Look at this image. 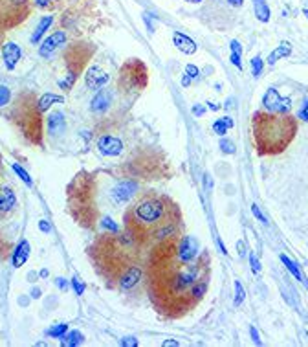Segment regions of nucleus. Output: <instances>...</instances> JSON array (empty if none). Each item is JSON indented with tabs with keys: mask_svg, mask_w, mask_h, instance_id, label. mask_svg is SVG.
I'll list each match as a JSON object with an SVG mask.
<instances>
[{
	"mask_svg": "<svg viewBox=\"0 0 308 347\" xmlns=\"http://www.w3.org/2000/svg\"><path fill=\"white\" fill-rule=\"evenodd\" d=\"M207 278L200 261L184 263L176 256V239L158 242L150 263V298L160 310H185L195 302L193 287Z\"/></svg>",
	"mask_w": 308,
	"mask_h": 347,
	"instance_id": "nucleus-1",
	"label": "nucleus"
},
{
	"mask_svg": "<svg viewBox=\"0 0 308 347\" xmlns=\"http://www.w3.org/2000/svg\"><path fill=\"white\" fill-rule=\"evenodd\" d=\"M173 204L165 196L147 193L140 196L127 212L128 234L134 235L136 241H156L164 242L169 239H176L178 228L171 220Z\"/></svg>",
	"mask_w": 308,
	"mask_h": 347,
	"instance_id": "nucleus-2",
	"label": "nucleus"
},
{
	"mask_svg": "<svg viewBox=\"0 0 308 347\" xmlns=\"http://www.w3.org/2000/svg\"><path fill=\"white\" fill-rule=\"evenodd\" d=\"M297 130L295 121L288 114L255 112L253 138L261 154H277L285 151Z\"/></svg>",
	"mask_w": 308,
	"mask_h": 347,
	"instance_id": "nucleus-3",
	"label": "nucleus"
},
{
	"mask_svg": "<svg viewBox=\"0 0 308 347\" xmlns=\"http://www.w3.org/2000/svg\"><path fill=\"white\" fill-rule=\"evenodd\" d=\"M134 235L128 234L127 237H116V234H114L101 237L98 244H94L92 254H94V259L98 263V270L105 276L106 280L114 278L118 281L121 272L134 264Z\"/></svg>",
	"mask_w": 308,
	"mask_h": 347,
	"instance_id": "nucleus-4",
	"label": "nucleus"
},
{
	"mask_svg": "<svg viewBox=\"0 0 308 347\" xmlns=\"http://www.w3.org/2000/svg\"><path fill=\"white\" fill-rule=\"evenodd\" d=\"M94 193H96L94 178L86 173H79L68 186L70 212L79 224L86 228H90L94 219L98 217V208L94 206Z\"/></svg>",
	"mask_w": 308,
	"mask_h": 347,
	"instance_id": "nucleus-5",
	"label": "nucleus"
},
{
	"mask_svg": "<svg viewBox=\"0 0 308 347\" xmlns=\"http://www.w3.org/2000/svg\"><path fill=\"white\" fill-rule=\"evenodd\" d=\"M41 108L39 101L31 92L21 94L15 101V107L11 110V118L17 123V127L22 130V134L30 140L31 144H42V120H41Z\"/></svg>",
	"mask_w": 308,
	"mask_h": 347,
	"instance_id": "nucleus-6",
	"label": "nucleus"
},
{
	"mask_svg": "<svg viewBox=\"0 0 308 347\" xmlns=\"http://www.w3.org/2000/svg\"><path fill=\"white\" fill-rule=\"evenodd\" d=\"M94 46L86 44V43H74V44L68 48L64 52V63L68 68V77L59 81V87L62 90H70L74 87L77 76L81 74V70L84 68V65L88 63L92 55H94Z\"/></svg>",
	"mask_w": 308,
	"mask_h": 347,
	"instance_id": "nucleus-7",
	"label": "nucleus"
},
{
	"mask_svg": "<svg viewBox=\"0 0 308 347\" xmlns=\"http://www.w3.org/2000/svg\"><path fill=\"white\" fill-rule=\"evenodd\" d=\"M28 0H0V26L4 30L22 24L30 15Z\"/></svg>",
	"mask_w": 308,
	"mask_h": 347,
	"instance_id": "nucleus-8",
	"label": "nucleus"
},
{
	"mask_svg": "<svg viewBox=\"0 0 308 347\" xmlns=\"http://www.w3.org/2000/svg\"><path fill=\"white\" fill-rule=\"evenodd\" d=\"M121 90H143L147 85V68L140 59H130L121 66Z\"/></svg>",
	"mask_w": 308,
	"mask_h": 347,
	"instance_id": "nucleus-9",
	"label": "nucleus"
},
{
	"mask_svg": "<svg viewBox=\"0 0 308 347\" xmlns=\"http://www.w3.org/2000/svg\"><path fill=\"white\" fill-rule=\"evenodd\" d=\"M263 107L270 114H290L292 101L288 98H281L277 88H268L263 98Z\"/></svg>",
	"mask_w": 308,
	"mask_h": 347,
	"instance_id": "nucleus-10",
	"label": "nucleus"
},
{
	"mask_svg": "<svg viewBox=\"0 0 308 347\" xmlns=\"http://www.w3.org/2000/svg\"><path fill=\"white\" fill-rule=\"evenodd\" d=\"M198 252H200V244L193 235H184L182 239L176 241V256L184 263L195 261L198 257Z\"/></svg>",
	"mask_w": 308,
	"mask_h": 347,
	"instance_id": "nucleus-11",
	"label": "nucleus"
},
{
	"mask_svg": "<svg viewBox=\"0 0 308 347\" xmlns=\"http://www.w3.org/2000/svg\"><path fill=\"white\" fill-rule=\"evenodd\" d=\"M64 43H66V33H64V31H55L50 37H46L44 43L39 46V55H41L42 59H48V57H52V53L55 52L61 44H64Z\"/></svg>",
	"mask_w": 308,
	"mask_h": 347,
	"instance_id": "nucleus-12",
	"label": "nucleus"
},
{
	"mask_svg": "<svg viewBox=\"0 0 308 347\" xmlns=\"http://www.w3.org/2000/svg\"><path fill=\"white\" fill-rule=\"evenodd\" d=\"M140 280H142V268L132 264V266H128L127 270H123L120 274L118 285H120V288H123V290H128V288L136 287V285L140 283Z\"/></svg>",
	"mask_w": 308,
	"mask_h": 347,
	"instance_id": "nucleus-13",
	"label": "nucleus"
},
{
	"mask_svg": "<svg viewBox=\"0 0 308 347\" xmlns=\"http://www.w3.org/2000/svg\"><path fill=\"white\" fill-rule=\"evenodd\" d=\"M99 151L106 156H118L123 151V142L116 136H101L98 142Z\"/></svg>",
	"mask_w": 308,
	"mask_h": 347,
	"instance_id": "nucleus-14",
	"label": "nucleus"
},
{
	"mask_svg": "<svg viewBox=\"0 0 308 347\" xmlns=\"http://www.w3.org/2000/svg\"><path fill=\"white\" fill-rule=\"evenodd\" d=\"M110 76L106 74L103 68L99 66H92L88 72H86V77H84V83L90 90H96V88H101L103 85L108 83Z\"/></svg>",
	"mask_w": 308,
	"mask_h": 347,
	"instance_id": "nucleus-15",
	"label": "nucleus"
},
{
	"mask_svg": "<svg viewBox=\"0 0 308 347\" xmlns=\"http://www.w3.org/2000/svg\"><path fill=\"white\" fill-rule=\"evenodd\" d=\"M2 57H4V65L8 66V70H15L17 63L22 57V50L15 43H4V46H2Z\"/></svg>",
	"mask_w": 308,
	"mask_h": 347,
	"instance_id": "nucleus-16",
	"label": "nucleus"
},
{
	"mask_svg": "<svg viewBox=\"0 0 308 347\" xmlns=\"http://www.w3.org/2000/svg\"><path fill=\"white\" fill-rule=\"evenodd\" d=\"M136 191H138V184L132 180H125L121 182V184H118L116 188H114L112 191V196L116 202H125V200H128L130 196L134 195Z\"/></svg>",
	"mask_w": 308,
	"mask_h": 347,
	"instance_id": "nucleus-17",
	"label": "nucleus"
},
{
	"mask_svg": "<svg viewBox=\"0 0 308 347\" xmlns=\"http://www.w3.org/2000/svg\"><path fill=\"white\" fill-rule=\"evenodd\" d=\"M173 43L174 46H176L180 52L185 53V55H193V53H196V50H198V44H196L195 41L189 37V35H185V33H180V31H174Z\"/></svg>",
	"mask_w": 308,
	"mask_h": 347,
	"instance_id": "nucleus-18",
	"label": "nucleus"
},
{
	"mask_svg": "<svg viewBox=\"0 0 308 347\" xmlns=\"http://www.w3.org/2000/svg\"><path fill=\"white\" fill-rule=\"evenodd\" d=\"M110 99H112L110 92L106 90V88H99V92L94 96V99H92L90 108L94 112H105L106 108L110 107Z\"/></svg>",
	"mask_w": 308,
	"mask_h": 347,
	"instance_id": "nucleus-19",
	"label": "nucleus"
},
{
	"mask_svg": "<svg viewBox=\"0 0 308 347\" xmlns=\"http://www.w3.org/2000/svg\"><path fill=\"white\" fill-rule=\"evenodd\" d=\"M17 204L15 193L9 188H0V215L9 213Z\"/></svg>",
	"mask_w": 308,
	"mask_h": 347,
	"instance_id": "nucleus-20",
	"label": "nucleus"
},
{
	"mask_svg": "<svg viewBox=\"0 0 308 347\" xmlns=\"http://www.w3.org/2000/svg\"><path fill=\"white\" fill-rule=\"evenodd\" d=\"M30 242L22 239V241L17 244L15 252H13V266L19 268V266H22L26 261H28V257H30Z\"/></svg>",
	"mask_w": 308,
	"mask_h": 347,
	"instance_id": "nucleus-21",
	"label": "nucleus"
},
{
	"mask_svg": "<svg viewBox=\"0 0 308 347\" xmlns=\"http://www.w3.org/2000/svg\"><path fill=\"white\" fill-rule=\"evenodd\" d=\"M290 53H292V44L285 41V43H281V44H279L277 48H275V50H273V52L268 55V59H266V61H268V65H270V66H273V65H275L279 59H283V57H288Z\"/></svg>",
	"mask_w": 308,
	"mask_h": 347,
	"instance_id": "nucleus-22",
	"label": "nucleus"
},
{
	"mask_svg": "<svg viewBox=\"0 0 308 347\" xmlns=\"http://www.w3.org/2000/svg\"><path fill=\"white\" fill-rule=\"evenodd\" d=\"M48 125H50V132L61 134V132L64 130V127H66V121H64V118H62L61 112H52L50 118H48Z\"/></svg>",
	"mask_w": 308,
	"mask_h": 347,
	"instance_id": "nucleus-23",
	"label": "nucleus"
},
{
	"mask_svg": "<svg viewBox=\"0 0 308 347\" xmlns=\"http://www.w3.org/2000/svg\"><path fill=\"white\" fill-rule=\"evenodd\" d=\"M253 11H255L257 21L261 22H268L270 21V8L266 4V0H253Z\"/></svg>",
	"mask_w": 308,
	"mask_h": 347,
	"instance_id": "nucleus-24",
	"label": "nucleus"
},
{
	"mask_svg": "<svg viewBox=\"0 0 308 347\" xmlns=\"http://www.w3.org/2000/svg\"><path fill=\"white\" fill-rule=\"evenodd\" d=\"M52 24H53V17L52 15L42 17V19H41V22H39V26H37V30L33 31V35H31V43H33V44H37L39 41H41V37L44 35L46 30H48Z\"/></svg>",
	"mask_w": 308,
	"mask_h": 347,
	"instance_id": "nucleus-25",
	"label": "nucleus"
},
{
	"mask_svg": "<svg viewBox=\"0 0 308 347\" xmlns=\"http://www.w3.org/2000/svg\"><path fill=\"white\" fill-rule=\"evenodd\" d=\"M62 101H64L62 96H57V94H44V96H41V99H39V108H41V112H44L53 103H62Z\"/></svg>",
	"mask_w": 308,
	"mask_h": 347,
	"instance_id": "nucleus-26",
	"label": "nucleus"
},
{
	"mask_svg": "<svg viewBox=\"0 0 308 347\" xmlns=\"http://www.w3.org/2000/svg\"><path fill=\"white\" fill-rule=\"evenodd\" d=\"M279 259H281V263L285 264L286 268H288V272L292 274L295 280H297V281H305V278H303V274H301L297 263H293L292 259H290V257H286L285 254H281V256H279Z\"/></svg>",
	"mask_w": 308,
	"mask_h": 347,
	"instance_id": "nucleus-27",
	"label": "nucleus"
},
{
	"mask_svg": "<svg viewBox=\"0 0 308 347\" xmlns=\"http://www.w3.org/2000/svg\"><path fill=\"white\" fill-rule=\"evenodd\" d=\"M83 340H84V336H83V332L81 331H70V332L66 331V334L61 338V342H62V346L74 347V346L83 344Z\"/></svg>",
	"mask_w": 308,
	"mask_h": 347,
	"instance_id": "nucleus-28",
	"label": "nucleus"
},
{
	"mask_svg": "<svg viewBox=\"0 0 308 347\" xmlns=\"http://www.w3.org/2000/svg\"><path fill=\"white\" fill-rule=\"evenodd\" d=\"M233 125H235L233 120L229 116H226V118H220V120H217L213 123V132L218 136H224L227 132V129H231Z\"/></svg>",
	"mask_w": 308,
	"mask_h": 347,
	"instance_id": "nucleus-29",
	"label": "nucleus"
},
{
	"mask_svg": "<svg viewBox=\"0 0 308 347\" xmlns=\"http://www.w3.org/2000/svg\"><path fill=\"white\" fill-rule=\"evenodd\" d=\"M244 298H246V290L242 287V283L241 281H235V300H233L235 307H241Z\"/></svg>",
	"mask_w": 308,
	"mask_h": 347,
	"instance_id": "nucleus-30",
	"label": "nucleus"
},
{
	"mask_svg": "<svg viewBox=\"0 0 308 347\" xmlns=\"http://www.w3.org/2000/svg\"><path fill=\"white\" fill-rule=\"evenodd\" d=\"M66 331H68V324H57L48 331V334L53 336V338H62V336L66 334Z\"/></svg>",
	"mask_w": 308,
	"mask_h": 347,
	"instance_id": "nucleus-31",
	"label": "nucleus"
},
{
	"mask_svg": "<svg viewBox=\"0 0 308 347\" xmlns=\"http://www.w3.org/2000/svg\"><path fill=\"white\" fill-rule=\"evenodd\" d=\"M263 57L261 55H255L253 59H251V72H253V77H259L261 74H263Z\"/></svg>",
	"mask_w": 308,
	"mask_h": 347,
	"instance_id": "nucleus-32",
	"label": "nucleus"
},
{
	"mask_svg": "<svg viewBox=\"0 0 308 347\" xmlns=\"http://www.w3.org/2000/svg\"><path fill=\"white\" fill-rule=\"evenodd\" d=\"M220 151L224 152V154H235V144L231 142V140H226V138H222L220 140Z\"/></svg>",
	"mask_w": 308,
	"mask_h": 347,
	"instance_id": "nucleus-33",
	"label": "nucleus"
},
{
	"mask_svg": "<svg viewBox=\"0 0 308 347\" xmlns=\"http://www.w3.org/2000/svg\"><path fill=\"white\" fill-rule=\"evenodd\" d=\"M9 99H11V90H9L8 87L0 85V107H6V105H8Z\"/></svg>",
	"mask_w": 308,
	"mask_h": 347,
	"instance_id": "nucleus-34",
	"label": "nucleus"
},
{
	"mask_svg": "<svg viewBox=\"0 0 308 347\" xmlns=\"http://www.w3.org/2000/svg\"><path fill=\"white\" fill-rule=\"evenodd\" d=\"M13 171H15V173L19 174L21 178H22V182L26 184V186H31V184H33V182H31V178H30V174L26 173V171H24V169L19 166V164H13Z\"/></svg>",
	"mask_w": 308,
	"mask_h": 347,
	"instance_id": "nucleus-35",
	"label": "nucleus"
},
{
	"mask_svg": "<svg viewBox=\"0 0 308 347\" xmlns=\"http://www.w3.org/2000/svg\"><path fill=\"white\" fill-rule=\"evenodd\" d=\"M101 226L105 228V230H110L112 234H118V230H120V228H118V224H116V222H114L112 219H103Z\"/></svg>",
	"mask_w": 308,
	"mask_h": 347,
	"instance_id": "nucleus-36",
	"label": "nucleus"
},
{
	"mask_svg": "<svg viewBox=\"0 0 308 347\" xmlns=\"http://www.w3.org/2000/svg\"><path fill=\"white\" fill-rule=\"evenodd\" d=\"M251 212H253V215H255L257 219L261 220L263 224H268V219H266V215H264V213L261 212V208H259L257 204H253V206H251Z\"/></svg>",
	"mask_w": 308,
	"mask_h": 347,
	"instance_id": "nucleus-37",
	"label": "nucleus"
},
{
	"mask_svg": "<svg viewBox=\"0 0 308 347\" xmlns=\"http://www.w3.org/2000/svg\"><path fill=\"white\" fill-rule=\"evenodd\" d=\"M185 74H187L191 79H196V77L200 76V70H198V66H195V65H187V66H185Z\"/></svg>",
	"mask_w": 308,
	"mask_h": 347,
	"instance_id": "nucleus-38",
	"label": "nucleus"
},
{
	"mask_svg": "<svg viewBox=\"0 0 308 347\" xmlns=\"http://www.w3.org/2000/svg\"><path fill=\"white\" fill-rule=\"evenodd\" d=\"M249 264H251V272H253V274H259V272H261V263H259V259L255 257V254L249 256Z\"/></svg>",
	"mask_w": 308,
	"mask_h": 347,
	"instance_id": "nucleus-39",
	"label": "nucleus"
},
{
	"mask_svg": "<svg viewBox=\"0 0 308 347\" xmlns=\"http://www.w3.org/2000/svg\"><path fill=\"white\" fill-rule=\"evenodd\" d=\"M72 285H74V290H75V294H83L84 292V285L79 281V278H72Z\"/></svg>",
	"mask_w": 308,
	"mask_h": 347,
	"instance_id": "nucleus-40",
	"label": "nucleus"
},
{
	"mask_svg": "<svg viewBox=\"0 0 308 347\" xmlns=\"http://www.w3.org/2000/svg\"><path fill=\"white\" fill-rule=\"evenodd\" d=\"M229 61L233 63L235 66L239 68V70H242V61H241V53H235L231 52V55H229Z\"/></svg>",
	"mask_w": 308,
	"mask_h": 347,
	"instance_id": "nucleus-41",
	"label": "nucleus"
},
{
	"mask_svg": "<svg viewBox=\"0 0 308 347\" xmlns=\"http://www.w3.org/2000/svg\"><path fill=\"white\" fill-rule=\"evenodd\" d=\"M297 118H299V120H303V121H308V99L305 101V105L301 107V110H299V114H297Z\"/></svg>",
	"mask_w": 308,
	"mask_h": 347,
	"instance_id": "nucleus-42",
	"label": "nucleus"
},
{
	"mask_svg": "<svg viewBox=\"0 0 308 347\" xmlns=\"http://www.w3.org/2000/svg\"><path fill=\"white\" fill-rule=\"evenodd\" d=\"M121 346H125V347H136V346H138V340H136L134 336H127V338L121 340Z\"/></svg>",
	"mask_w": 308,
	"mask_h": 347,
	"instance_id": "nucleus-43",
	"label": "nucleus"
},
{
	"mask_svg": "<svg viewBox=\"0 0 308 347\" xmlns=\"http://www.w3.org/2000/svg\"><path fill=\"white\" fill-rule=\"evenodd\" d=\"M249 334H251V340L255 342L257 346H261V338H259V332H257L255 327H249Z\"/></svg>",
	"mask_w": 308,
	"mask_h": 347,
	"instance_id": "nucleus-44",
	"label": "nucleus"
},
{
	"mask_svg": "<svg viewBox=\"0 0 308 347\" xmlns=\"http://www.w3.org/2000/svg\"><path fill=\"white\" fill-rule=\"evenodd\" d=\"M231 52H235V53H241L242 55V46H241V43L239 41H231Z\"/></svg>",
	"mask_w": 308,
	"mask_h": 347,
	"instance_id": "nucleus-45",
	"label": "nucleus"
},
{
	"mask_svg": "<svg viewBox=\"0 0 308 347\" xmlns=\"http://www.w3.org/2000/svg\"><path fill=\"white\" fill-rule=\"evenodd\" d=\"M237 248H239V256H241V257L246 256V244H244V242H242V241L237 242Z\"/></svg>",
	"mask_w": 308,
	"mask_h": 347,
	"instance_id": "nucleus-46",
	"label": "nucleus"
},
{
	"mask_svg": "<svg viewBox=\"0 0 308 347\" xmlns=\"http://www.w3.org/2000/svg\"><path fill=\"white\" fill-rule=\"evenodd\" d=\"M204 112H205V107H202V105L193 107V114H195V116H202Z\"/></svg>",
	"mask_w": 308,
	"mask_h": 347,
	"instance_id": "nucleus-47",
	"label": "nucleus"
},
{
	"mask_svg": "<svg viewBox=\"0 0 308 347\" xmlns=\"http://www.w3.org/2000/svg\"><path fill=\"white\" fill-rule=\"evenodd\" d=\"M39 228H41V230H42V232H46V234H48V232H50V230H52V228H50V224H48V222H46V220H41V222H39Z\"/></svg>",
	"mask_w": 308,
	"mask_h": 347,
	"instance_id": "nucleus-48",
	"label": "nucleus"
},
{
	"mask_svg": "<svg viewBox=\"0 0 308 347\" xmlns=\"http://www.w3.org/2000/svg\"><path fill=\"white\" fill-rule=\"evenodd\" d=\"M57 285H59L61 290H66V288H68V283L62 280V278H57Z\"/></svg>",
	"mask_w": 308,
	"mask_h": 347,
	"instance_id": "nucleus-49",
	"label": "nucleus"
},
{
	"mask_svg": "<svg viewBox=\"0 0 308 347\" xmlns=\"http://www.w3.org/2000/svg\"><path fill=\"white\" fill-rule=\"evenodd\" d=\"M191 81H193V79H191L187 74H184V77H182V87H189V85H191Z\"/></svg>",
	"mask_w": 308,
	"mask_h": 347,
	"instance_id": "nucleus-50",
	"label": "nucleus"
},
{
	"mask_svg": "<svg viewBox=\"0 0 308 347\" xmlns=\"http://www.w3.org/2000/svg\"><path fill=\"white\" fill-rule=\"evenodd\" d=\"M176 347V346H180V344H178V342H176V340H165V342H164V347Z\"/></svg>",
	"mask_w": 308,
	"mask_h": 347,
	"instance_id": "nucleus-51",
	"label": "nucleus"
},
{
	"mask_svg": "<svg viewBox=\"0 0 308 347\" xmlns=\"http://www.w3.org/2000/svg\"><path fill=\"white\" fill-rule=\"evenodd\" d=\"M50 2H52V0H35V4H37L39 8H46Z\"/></svg>",
	"mask_w": 308,
	"mask_h": 347,
	"instance_id": "nucleus-52",
	"label": "nucleus"
},
{
	"mask_svg": "<svg viewBox=\"0 0 308 347\" xmlns=\"http://www.w3.org/2000/svg\"><path fill=\"white\" fill-rule=\"evenodd\" d=\"M227 2H229L233 8H239V6H242V2H244V0H227Z\"/></svg>",
	"mask_w": 308,
	"mask_h": 347,
	"instance_id": "nucleus-53",
	"label": "nucleus"
},
{
	"mask_svg": "<svg viewBox=\"0 0 308 347\" xmlns=\"http://www.w3.org/2000/svg\"><path fill=\"white\" fill-rule=\"evenodd\" d=\"M4 35H6V30H4L2 26H0V48L4 46Z\"/></svg>",
	"mask_w": 308,
	"mask_h": 347,
	"instance_id": "nucleus-54",
	"label": "nucleus"
},
{
	"mask_svg": "<svg viewBox=\"0 0 308 347\" xmlns=\"http://www.w3.org/2000/svg\"><path fill=\"white\" fill-rule=\"evenodd\" d=\"M31 298H41V290H39V288H33V290H31Z\"/></svg>",
	"mask_w": 308,
	"mask_h": 347,
	"instance_id": "nucleus-55",
	"label": "nucleus"
},
{
	"mask_svg": "<svg viewBox=\"0 0 308 347\" xmlns=\"http://www.w3.org/2000/svg\"><path fill=\"white\" fill-rule=\"evenodd\" d=\"M217 242H218V248H220V252H222V254H227V250L224 248V244H222V241H220V239H217Z\"/></svg>",
	"mask_w": 308,
	"mask_h": 347,
	"instance_id": "nucleus-56",
	"label": "nucleus"
},
{
	"mask_svg": "<svg viewBox=\"0 0 308 347\" xmlns=\"http://www.w3.org/2000/svg\"><path fill=\"white\" fill-rule=\"evenodd\" d=\"M207 108H211V110H218V108H220V105H215V103H209V105H207Z\"/></svg>",
	"mask_w": 308,
	"mask_h": 347,
	"instance_id": "nucleus-57",
	"label": "nucleus"
},
{
	"mask_svg": "<svg viewBox=\"0 0 308 347\" xmlns=\"http://www.w3.org/2000/svg\"><path fill=\"white\" fill-rule=\"evenodd\" d=\"M185 2H191V4H200L202 0H185Z\"/></svg>",
	"mask_w": 308,
	"mask_h": 347,
	"instance_id": "nucleus-58",
	"label": "nucleus"
},
{
	"mask_svg": "<svg viewBox=\"0 0 308 347\" xmlns=\"http://www.w3.org/2000/svg\"><path fill=\"white\" fill-rule=\"evenodd\" d=\"M303 15H305V17L308 19V9H303Z\"/></svg>",
	"mask_w": 308,
	"mask_h": 347,
	"instance_id": "nucleus-59",
	"label": "nucleus"
}]
</instances>
